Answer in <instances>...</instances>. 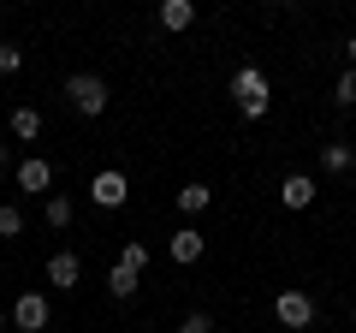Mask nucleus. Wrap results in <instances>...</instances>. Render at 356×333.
<instances>
[{
	"mask_svg": "<svg viewBox=\"0 0 356 333\" xmlns=\"http://www.w3.org/2000/svg\"><path fill=\"white\" fill-rule=\"evenodd\" d=\"M208 203H214V191H208L202 179H196V185H184V191H178V215H202Z\"/></svg>",
	"mask_w": 356,
	"mask_h": 333,
	"instance_id": "obj_14",
	"label": "nucleus"
},
{
	"mask_svg": "<svg viewBox=\"0 0 356 333\" xmlns=\"http://www.w3.org/2000/svg\"><path fill=\"white\" fill-rule=\"evenodd\" d=\"M6 161H13V149H6V143H0V166H6Z\"/></svg>",
	"mask_w": 356,
	"mask_h": 333,
	"instance_id": "obj_22",
	"label": "nucleus"
},
{
	"mask_svg": "<svg viewBox=\"0 0 356 333\" xmlns=\"http://www.w3.org/2000/svg\"><path fill=\"white\" fill-rule=\"evenodd\" d=\"M119 262H125L131 274H143V268H149V244H137V238H131L125 250H119Z\"/></svg>",
	"mask_w": 356,
	"mask_h": 333,
	"instance_id": "obj_17",
	"label": "nucleus"
},
{
	"mask_svg": "<svg viewBox=\"0 0 356 333\" xmlns=\"http://www.w3.org/2000/svg\"><path fill=\"white\" fill-rule=\"evenodd\" d=\"M178 333H214V321H208V316H184V321H178Z\"/></svg>",
	"mask_w": 356,
	"mask_h": 333,
	"instance_id": "obj_20",
	"label": "nucleus"
},
{
	"mask_svg": "<svg viewBox=\"0 0 356 333\" xmlns=\"http://www.w3.org/2000/svg\"><path fill=\"white\" fill-rule=\"evenodd\" d=\"M89 203H102V208H125V203H131V179L119 173V166H102V173L89 179Z\"/></svg>",
	"mask_w": 356,
	"mask_h": 333,
	"instance_id": "obj_4",
	"label": "nucleus"
},
{
	"mask_svg": "<svg viewBox=\"0 0 356 333\" xmlns=\"http://www.w3.org/2000/svg\"><path fill=\"white\" fill-rule=\"evenodd\" d=\"M18 65H24V48H13V42H0V77H13Z\"/></svg>",
	"mask_w": 356,
	"mask_h": 333,
	"instance_id": "obj_19",
	"label": "nucleus"
},
{
	"mask_svg": "<svg viewBox=\"0 0 356 333\" xmlns=\"http://www.w3.org/2000/svg\"><path fill=\"white\" fill-rule=\"evenodd\" d=\"M77 280H83V256H77V250H54V256H48V286L72 292Z\"/></svg>",
	"mask_w": 356,
	"mask_h": 333,
	"instance_id": "obj_6",
	"label": "nucleus"
},
{
	"mask_svg": "<svg viewBox=\"0 0 356 333\" xmlns=\"http://www.w3.org/2000/svg\"><path fill=\"white\" fill-rule=\"evenodd\" d=\"M166 256H172L178 268L202 262V232H196V226H178V232H172V244H166Z\"/></svg>",
	"mask_w": 356,
	"mask_h": 333,
	"instance_id": "obj_7",
	"label": "nucleus"
},
{
	"mask_svg": "<svg viewBox=\"0 0 356 333\" xmlns=\"http://www.w3.org/2000/svg\"><path fill=\"white\" fill-rule=\"evenodd\" d=\"M344 60H350V72H356V36H350V42H344Z\"/></svg>",
	"mask_w": 356,
	"mask_h": 333,
	"instance_id": "obj_21",
	"label": "nucleus"
},
{
	"mask_svg": "<svg viewBox=\"0 0 356 333\" xmlns=\"http://www.w3.org/2000/svg\"><path fill=\"white\" fill-rule=\"evenodd\" d=\"M18 232H24V215L13 203H0V238H18Z\"/></svg>",
	"mask_w": 356,
	"mask_h": 333,
	"instance_id": "obj_18",
	"label": "nucleus"
},
{
	"mask_svg": "<svg viewBox=\"0 0 356 333\" xmlns=\"http://www.w3.org/2000/svg\"><path fill=\"white\" fill-rule=\"evenodd\" d=\"M350 166H356L350 143H327V149H321V173H350Z\"/></svg>",
	"mask_w": 356,
	"mask_h": 333,
	"instance_id": "obj_11",
	"label": "nucleus"
},
{
	"mask_svg": "<svg viewBox=\"0 0 356 333\" xmlns=\"http://www.w3.org/2000/svg\"><path fill=\"white\" fill-rule=\"evenodd\" d=\"M48 185H54V166L42 161V155L18 161V191H48Z\"/></svg>",
	"mask_w": 356,
	"mask_h": 333,
	"instance_id": "obj_9",
	"label": "nucleus"
},
{
	"mask_svg": "<svg viewBox=\"0 0 356 333\" xmlns=\"http://www.w3.org/2000/svg\"><path fill=\"white\" fill-rule=\"evenodd\" d=\"M13 137L18 143H36L42 137V114H36V107H13Z\"/></svg>",
	"mask_w": 356,
	"mask_h": 333,
	"instance_id": "obj_13",
	"label": "nucleus"
},
{
	"mask_svg": "<svg viewBox=\"0 0 356 333\" xmlns=\"http://www.w3.org/2000/svg\"><path fill=\"white\" fill-rule=\"evenodd\" d=\"M273 316H280V327L303 333V327H315V297H309V292H297V286H285V292L273 297Z\"/></svg>",
	"mask_w": 356,
	"mask_h": 333,
	"instance_id": "obj_3",
	"label": "nucleus"
},
{
	"mask_svg": "<svg viewBox=\"0 0 356 333\" xmlns=\"http://www.w3.org/2000/svg\"><path fill=\"white\" fill-rule=\"evenodd\" d=\"M6 321H13L18 333H42V327H48V297H42V292H18Z\"/></svg>",
	"mask_w": 356,
	"mask_h": 333,
	"instance_id": "obj_5",
	"label": "nucleus"
},
{
	"mask_svg": "<svg viewBox=\"0 0 356 333\" xmlns=\"http://www.w3.org/2000/svg\"><path fill=\"white\" fill-rule=\"evenodd\" d=\"M315 191H321V185L309 179V173H291V179L280 185V203L285 208H309V203H315Z\"/></svg>",
	"mask_w": 356,
	"mask_h": 333,
	"instance_id": "obj_8",
	"label": "nucleus"
},
{
	"mask_svg": "<svg viewBox=\"0 0 356 333\" xmlns=\"http://www.w3.org/2000/svg\"><path fill=\"white\" fill-rule=\"evenodd\" d=\"M332 102H339V107H356V72H350V65H344L339 84H332Z\"/></svg>",
	"mask_w": 356,
	"mask_h": 333,
	"instance_id": "obj_16",
	"label": "nucleus"
},
{
	"mask_svg": "<svg viewBox=\"0 0 356 333\" xmlns=\"http://www.w3.org/2000/svg\"><path fill=\"white\" fill-rule=\"evenodd\" d=\"M65 102H72L77 114L102 119V114H107V77H95V72H72V77H65Z\"/></svg>",
	"mask_w": 356,
	"mask_h": 333,
	"instance_id": "obj_2",
	"label": "nucleus"
},
{
	"mask_svg": "<svg viewBox=\"0 0 356 333\" xmlns=\"http://www.w3.org/2000/svg\"><path fill=\"white\" fill-rule=\"evenodd\" d=\"M232 107H238L243 119H261L267 107H273V84H267L261 65H238V72H232Z\"/></svg>",
	"mask_w": 356,
	"mask_h": 333,
	"instance_id": "obj_1",
	"label": "nucleus"
},
{
	"mask_svg": "<svg viewBox=\"0 0 356 333\" xmlns=\"http://www.w3.org/2000/svg\"><path fill=\"white\" fill-rule=\"evenodd\" d=\"M42 215H48L54 232H65V226L77 220V208H72V196H48V208H42Z\"/></svg>",
	"mask_w": 356,
	"mask_h": 333,
	"instance_id": "obj_15",
	"label": "nucleus"
},
{
	"mask_svg": "<svg viewBox=\"0 0 356 333\" xmlns=\"http://www.w3.org/2000/svg\"><path fill=\"white\" fill-rule=\"evenodd\" d=\"M0 333H6V304H0Z\"/></svg>",
	"mask_w": 356,
	"mask_h": 333,
	"instance_id": "obj_23",
	"label": "nucleus"
},
{
	"mask_svg": "<svg viewBox=\"0 0 356 333\" xmlns=\"http://www.w3.org/2000/svg\"><path fill=\"white\" fill-rule=\"evenodd\" d=\"M137 286H143V274H131L125 262H113V268H107V292H113V297H137Z\"/></svg>",
	"mask_w": 356,
	"mask_h": 333,
	"instance_id": "obj_12",
	"label": "nucleus"
},
{
	"mask_svg": "<svg viewBox=\"0 0 356 333\" xmlns=\"http://www.w3.org/2000/svg\"><path fill=\"white\" fill-rule=\"evenodd\" d=\"M154 18H161V30H191L196 24V6H191V0H161V13H154Z\"/></svg>",
	"mask_w": 356,
	"mask_h": 333,
	"instance_id": "obj_10",
	"label": "nucleus"
}]
</instances>
